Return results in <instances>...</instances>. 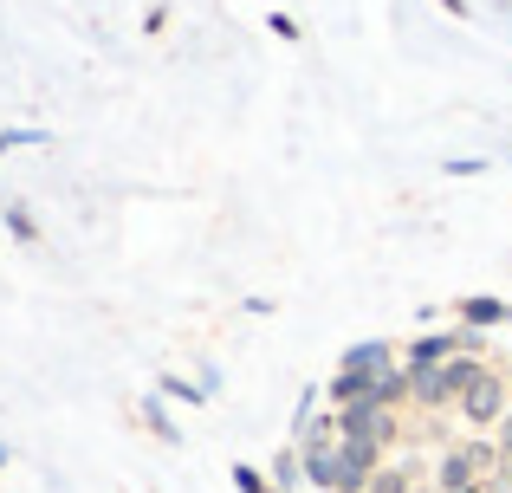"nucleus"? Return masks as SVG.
Segmentation results:
<instances>
[{
  "instance_id": "obj_10",
  "label": "nucleus",
  "mask_w": 512,
  "mask_h": 493,
  "mask_svg": "<svg viewBox=\"0 0 512 493\" xmlns=\"http://www.w3.org/2000/svg\"><path fill=\"white\" fill-rule=\"evenodd\" d=\"M506 318H512V305H506Z\"/></svg>"
},
{
  "instance_id": "obj_6",
  "label": "nucleus",
  "mask_w": 512,
  "mask_h": 493,
  "mask_svg": "<svg viewBox=\"0 0 512 493\" xmlns=\"http://www.w3.org/2000/svg\"><path fill=\"white\" fill-rule=\"evenodd\" d=\"M363 493H409V481H402V474H389V468H376V481L363 487Z\"/></svg>"
},
{
  "instance_id": "obj_4",
  "label": "nucleus",
  "mask_w": 512,
  "mask_h": 493,
  "mask_svg": "<svg viewBox=\"0 0 512 493\" xmlns=\"http://www.w3.org/2000/svg\"><path fill=\"white\" fill-rule=\"evenodd\" d=\"M461 318H467V325H500L506 305L500 299H461Z\"/></svg>"
},
{
  "instance_id": "obj_8",
  "label": "nucleus",
  "mask_w": 512,
  "mask_h": 493,
  "mask_svg": "<svg viewBox=\"0 0 512 493\" xmlns=\"http://www.w3.org/2000/svg\"><path fill=\"white\" fill-rule=\"evenodd\" d=\"M7 228H13V234H20V241H33V234H39V228H33V221H26V208H7Z\"/></svg>"
},
{
  "instance_id": "obj_2",
  "label": "nucleus",
  "mask_w": 512,
  "mask_h": 493,
  "mask_svg": "<svg viewBox=\"0 0 512 493\" xmlns=\"http://www.w3.org/2000/svg\"><path fill=\"white\" fill-rule=\"evenodd\" d=\"M506 403H512V390H506V377H500V370H480V377L461 390L467 422H500V416H506Z\"/></svg>"
},
{
  "instance_id": "obj_7",
  "label": "nucleus",
  "mask_w": 512,
  "mask_h": 493,
  "mask_svg": "<svg viewBox=\"0 0 512 493\" xmlns=\"http://www.w3.org/2000/svg\"><path fill=\"white\" fill-rule=\"evenodd\" d=\"M234 481H240V493H273V487L260 481V468H247V461H240V468H234Z\"/></svg>"
},
{
  "instance_id": "obj_9",
  "label": "nucleus",
  "mask_w": 512,
  "mask_h": 493,
  "mask_svg": "<svg viewBox=\"0 0 512 493\" xmlns=\"http://www.w3.org/2000/svg\"><path fill=\"white\" fill-rule=\"evenodd\" d=\"M0 461H7V448H0Z\"/></svg>"
},
{
  "instance_id": "obj_3",
  "label": "nucleus",
  "mask_w": 512,
  "mask_h": 493,
  "mask_svg": "<svg viewBox=\"0 0 512 493\" xmlns=\"http://www.w3.org/2000/svg\"><path fill=\"white\" fill-rule=\"evenodd\" d=\"M454 351H461V338H454V331H435V338H415L409 351H402V370H409V377H422V370L448 364Z\"/></svg>"
},
{
  "instance_id": "obj_1",
  "label": "nucleus",
  "mask_w": 512,
  "mask_h": 493,
  "mask_svg": "<svg viewBox=\"0 0 512 493\" xmlns=\"http://www.w3.org/2000/svg\"><path fill=\"white\" fill-rule=\"evenodd\" d=\"M376 448H357V442H344L338 435V416H305V429H299V468L312 474L318 487H331V493H363L376 481Z\"/></svg>"
},
{
  "instance_id": "obj_5",
  "label": "nucleus",
  "mask_w": 512,
  "mask_h": 493,
  "mask_svg": "<svg viewBox=\"0 0 512 493\" xmlns=\"http://www.w3.org/2000/svg\"><path fill=\"white\" fill-rule=\"evenodd\" d=\"M163 390H169V396H182V403H208V396H214L208 383H182V377H163Z\"/></svg>"
}]
</instances>
